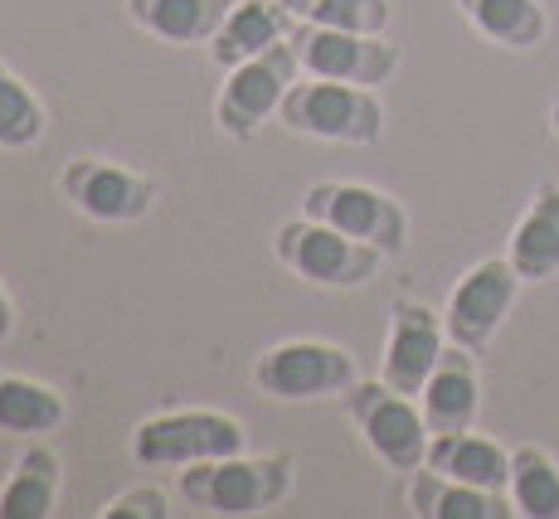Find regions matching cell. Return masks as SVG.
<instances>
[{
  "instance_id": "obj_1",
  "label": "cell",
  "mask_w": 559,
  "mask_h": 519,
  "mask_svg": "<svg viewBox=\"0 0 559 519\" xmlns=\"http://www.w3.org/2000/svg\"><path fill=\"white\" fill-rule=\"evenodd\" d=\"M297 485V457L293 451H234V457H214L180 467V500L200 515H224V519H243V515H267L293 495Z\"/></svg>"
},
{
  "instance_id": "obj_2",
  "label": "cell",
  "mask_w": 559,
  "mask_h": 519,
  "mask_svg": "<svg viewBox=\"0 0 559 519\" xmlns=\"http://www.w3.org/2000/svg\"><path fill=\"white\" fill-rule=\"evenodd\" d=\"M277 122L293 136L311 142H336V146H380L384 136V102L374 88L360 83H336V79H302L287 88Z\"/></svg>"
},
{
  "instance_id": "obj_3",
  "label": "cell",
  "mask_w": 559,
  "mask_h": 519,
  "mask_svg": "<svg viewBox=\"0 0 559 519\" xmlns=\"http://www.w3.org/2000/svg\"><path fill=\"white\" fill-rule=\"evenodd\" d=\"M273 257L297 273L302 282L311 287H326V291H356V287H370L380 277V267L390 257L380 248L360 243V238L331 229L321 219H287L283 229L273 233Z\"/></svg>"
},
{
  "instance_id": "obj_4",
  "label": "cell",
  "mask_w": 559,
  "mask_h": 519,
  "mask_svg": "<svg viewBox=\"0 0 559 519\" xmlns=\"http://www.w3.org/2000/svg\"><path fill=\"white\" fill-rule=\"evenodd\" d=\"M127 451L136 467H195V461L249 451V427L219 408H170L142 418Z\"/></svg>"
},
{
  "instance_id": "obj_5",
  "label": "cell",
  "mask_w": 559,
  "mask_h": 519,
  "mask_svg": "<svg viewBox=\"0 0 559 519\" xmlns=\"http://www.w3.org/2000/svg\"><path fill=\"white\" fill-rule=\"evenodd\" d=\"M341 403H346L360 442L390 471H418L428 461V442H433V432H428V423H424L418 398L390 388L384 378H356V384L341 394Z\"/></svg>"
},
{
  "instance_id": "obj_6",
  "label": "cell",
  "mask_w": 559,
  "mask_h": 519,
  "mask_svg": "<svg viewBox=\"0 0 559 519\" xmlns=\"http://www.w3.org/2000/svg\"><path fill=\"white\" fill-rule=\"evenodd\" d=\"M356 378H360L356 354L331 340H283V345H267L253 360V388L277 398V403L341 398Z\"/></svg>"
},
{
  "instance_id": "obj_7",
  "label": "cell",
  "mask_w": 559,
  "mask_h": 519,
  "mask_svg": "<svg viewBox=\"0 0 559 519\" xmlns=\"http://www.w3.org/2000/svg\"><path fill=\"white\" fill-rule=\"evenodd\" d=\"M302 79V63H297L293 39L263 49L258 59L239 63V69H224V88L214 97V122L229 142H253L263 132L267 117L283 112L287 88Z\"/></svg>"
},
{
  "instance_id": "obj_8",
  "label": "cell",
  "mask_w": 559,
  "mask_h": 519,
  "mask_svg": "<svg viewBox=\"0 0 559 519\" xmlns=\"http://www.w3.org/2000/svg\"><path fill=\"white\" fill-rule=\"evenodd\" d=\"M302 214L380 248L384 257H400L408 248V209L394 194L360 185V180H317V185H307Z\"/></svg>"
},
{
  "instance_id": "obj_9",
  "label": "cell",
  "mask_w": 559,
  "mask_h": 519,
  "mask_svg": "<svg viewBox=\"0 0 559 519\" xmlns=\"http://www.w3.org/2000/svg\"><path fill=\"white\" fill-rule=\"evenodd\" d=\"M293 49L297 63L311 79H336L360 83V88H380L400 69V45L384 35H360V29H331V25H302L293 20Z\"/></svg>"
},
{
  "instance_id": "obj_10",
  "label": "cell",
  "mask_w": 559,
  "mask_h": 519,
  "mask_svg": "<svg viewBox=\"0 0 559 519\" xmlns=\"http://www.w3.org/2000/svg\"><path fill=\"white\" fill-rule=\"evenodd\" d=\"M59 194L93 224H136L156 209L160 180L146 170L117 166V160L79 156L59 170Z\"/></svg>"
},
{
  "instance_id": "obj_11",
  "label": "cell",
  "mask_w": 559,
  "mask_h": 519,
  "mask_svg": "<svg viewBox=\"0 0 559 519\" xmlns=\"http://www.w3.org/2000/svg\"><path fill=\"white\" fill-rule=\"evenodd\" d=\"M515 297H521V273L511 267V257H481L472 273L457 277V287L448 291L443 326L448 340L462 350H487L491 335L507 326Z\"/></svg>"
},
{
  "instance_id": "obj_12",
  "label": "cell",
  "mask_w": 559,
  "mask_h": 519,
  "mask_svg": "<svg viewBox=\"0 0 559 519\" xmlns=\"http://www.w3.org/2000/svg\"><path fill=\"white\" fill-rule=\"evenodd\" d=\"M448 350V326L433 306L414 297H400L390 306V340H384V360H380V378L400 394L418 398L433 374V364Z\"/></svg>"
},
{
  "instance_id": "obj_13",
  "label": "cell",
  "mask_w": 559,
  "mask_h": 519,
  "mask_svg": "<svg viewBox=\"0 0 559 519\" xmlns=\"http://www.w3.org/2000/svg\"><path fill=\"white\" fill-rule=\"evenodd\" d=\"M418 408H424V423L428 432H462L477 423L481 413V374H477V360H472V350H462V345L448 340L443 360L433 364V374H428L424 394H418Z\"/></svg>"
},
{
  "instance_id": "obj_14",
  "label": "cell",
  "mask_w": 559,
  "mask_h": 519,
  "mask_svg": "<svg viewBox=\"0 0 559 519\" xmlns=\"http://www.w3.org/2000/svg\"><path fill=\"white\" fill-rule=\"evenodd\" d=\"M404 505L418 519H507V515H515L507 491H481V485L453 481V475H443L433 467L408 471Z\"/></svg>"
},
{
  "instance_id": "obj_15",
  "label": "cell",
  "mask_w": 559,
  "mask_h": 519,
  "mask_svg": "<svg viewBox=\"0 0 559 519\" xmlns=\"http://www.w3.org/2000/svg\"><path fill=\"white\" fill-rule=\"evenodd\" d=\"M511 267L521 282H550L559 277V180H540L525 204L521 224H515L507 243Z\"/></svg>"
},
{
  "instance_id": "obj_16",
  "label": "cell",
  "mask_w": 559,
  "mask_h": 519,
  "mask_svg": "<svg viewBox=\"0 0 559 519\" xmlns=\"http://www.w3.org/2000/svg\"><path fill=\"white\" fill-rule=\"evenodd\" d=\"M287 35H293V15L283 10V0H234L229 20L210 39V59L214 69H239L263 49L283 45Z\"/></svg>"
},
{
  "instance_id": "obj_17",
  "label": "cell",
  "mask_w": 559,
  "mask_h": 519,
  "mask_svg": "<svg viewBox=\"0 0 559 519\" xmlns=\"http://www.w3.org/2000/svg\"><path fill=\"white\" fill-rule=\"evenodd\" d=\"M424 467L453 475V481L481 485V491H507L511 485V451L501 442L481 437V432L462 427V432H438L428 442V461Z\"/></svg>"
},
{
  "instance_id": "obj_18",
  "label": "cell",
  "mask_w": 559,
  "mask_h": 519,
  "mask_svg": "<svg viewBox=\"0 0 559 519\" xmlns=\"http://www.w3.org/2000/svg\"><path fill=\"white\" fill-rule=\"evenodd\" d=\"M229 10L234 0H127L132 25L166 45H210Z\"/></svg>"
},
{
  "instance_id": "obj_19",
  "label": "cell",
  "mask_w": 559,
  "mask_h": 519,
  "mask_svg": "<svg viewBox=\"0 0 559 519\" xmlns=\"http://www.w3.org/2000/svg\"><path fill=\"white\" fill-rule=\"evenodd\" d=\"M59 481H63L59 451L45 447V442H35V447L15 461L10 481L0 485V519H45V515H53Z\"/></svg>"
},
{
  "instance_id": "obj_20",
  "label": "cell",
  "mask_w": 559,
  "mask_h": 519,
  "mask_svg": "<svg viewBox=\"0 0 559 519\" xmlns=\"http://www.w3.org/2000/svg\"><path fill=\"white\" fill-rule=\"evenodd\" d=\"M457 10L481 39L501 49H535L550 35V15L540 0H457Z\"/></svg>"
},
{
  "instance_id": "obj_21",
  "label": "cell",
  "mask_w": 559,
  "mask_h": 519,
  "mask_svg": "<svg viewBox=\"0 0 559 519\" xmlns=\"http://www.w3.org/2000/svg\"><path fill=\"white\" fill-rule=\"evenodd\" d=\"M63 423H69V403H63L59 388L0 370V432L49 437V432H59Z\"/></svg>"
},
{
  "instance_id": "obj_22",
  "label": "cell",
  "mask_w": 559,
  "mask_h": 519,
  "mask_svg": "<svg viewBox=\"0 0 559 519\" xmlns=\"http://www.w3.org/2000/svg\"><path fill=\"white\" fill-rule=\"evenodd\" d=\"M515 515L525 519H559V461L545 447H511V485Z\"/></svg>"
},
{
  "instance_id": "obj_23",
  "label": "cell",
  "mask_w": 559,
  "mask_h": 519,
  "mask_svg": "<svg viewBox=\"0 0 559 519\" xmlns=\"http://www.w3.org/2000/svg\"><path fill=\"white\" fill-rule=\"evenodd\" d=\"M45 132H49V112L39 102V93L0 53V150H29L45 142Z\"/></svg>"
},
{
  "instance_id": "obj_24",
  "label": "cell",
  "mask_w": 559,
  "mask_h": 519,
  "mask_svg": "<svg viewBox=\"0 0 559 519\" xmlns=\"http://www.w3.org/2000/svg\"><path fill=\"white\" fill-rule=\"evenodd\" d=\"M283 10L302 25L360 29V35H384L394 15L390 0H283Z\"/></svg>"
},
{
  "instance_id": "obj_25",
  "label": "cell",
  "mask_w": 559,
  "mask_h": 519,
  "mask_svg": "<svg viewBox=\"0 0 559 519\" xmlns=\"http://www.w3.org/2000/svg\"><path fill=\"white\" fill-rule=\"evenodd\" d=\"M98 515L103 519H166L176 510H170V500H166V491H160V485H127V491L112 495Z\"/></svg>"
},
{
  "instance_id": "obj_26",
  "label": "cell",
  "mask_w": 559,
  "mask_h": 519,
  "mask_svg": "<svg viewBox=\"0 0 559 519\" xmlns=\"http://www.w3.org/2000/svg\"><path fill=\"white\" fill-rule=\"evenodd\" d=\"M15 326H20V311H15V297L5 291V282H0V345L15 335Z\"/></svg>"
},
{
  "instance_id": "obj_27",
  "label": "cell",
  "mask_w": 559,
  "mask_h": 519,
  "mask_svg": "<svg viewBox=\"0 0 559 519\" xmlns=\"http://www.w3.org/2000/svg\"><path fill=\"white\" fill-rule=\"evenodd\" d=\"M550 132H555V136H559V93H555V97H550Z\"/></svg>"
}]
</instances>
